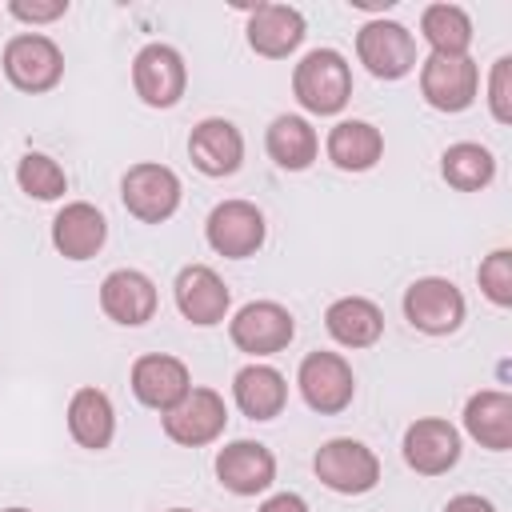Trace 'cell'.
Instances as JSON below:
<instances>
[{
  "instance_id": "obj_12",
  "label": "cell",
  "mask_w": 512,
  "mask_h": 512,
  "mask_svg": "<svg viewBox=\"0 0 512 512\" xmlns=\"http://www.w3.org/2000/svg\"><path fill=\"white\" fill-rule=\"evenodd\" d=\"M292 336H296V320H292V312H288L284 304H276V300H252V304H244V308L228 320V340H232L240 352L256 356V360L284 352V348L292 344Z\"/></svg>"
},
{
  "instance_id": "obj_18",
  "label": "cell",
  "mask_w": 512,
  "mask_h": 512,
  "mask_svg": "<svg viewBox=\"0 0 512 512\" xmlns=\"http://www.w3.org/2000/svg\"><path fill=\"white\" fill-rule=\"evenodd\" d=\"M244 36H248V48H252L256 56H264V60H288V56L304 44L308 20H304V12L292 8V4H256V8L248 12Z\"/></svg>"
},
{
  "instance_id": "obj_17",
  "label": "cell",
  "mask_w": 512,
  "mask_h": 512,
  "mask_svg": "<svg viewBox=\"0 0 512 512\" xmlns=\"http://www.w3.org/2000/svg\"><path fill=\"white\" fill-rule=\"evenodd\" d=\"M216 480L232 496H260L276 484V456L260 440H232L216 452Z\"/></svg>"
},
{
  "instance_id": "obj_33",
  "label": "cell",
  "mask_w": 512,
  "mask_h": 512,
  "mask_svg": "<svg viewBox=\"0 0 512 512\" xmlns=\"http://www.w3.org/2000/svg\"><path fill=\"white\" fill-rule=\"evenodd\" d=\"M256 512H308V504H304V496H296V492H276V496H268Z\"/></svg>"
},
{
  "instance_id": "obj_15",
  "label": "cell",
  "mask_w": 512,
  "mask_h": 512,
  "mask_svg": "<svg viewBox=\"0 0 512 512\" xmlns=\"http://www.w3.org/2000/svg\"><path fill=\"white\" fill-rule=\"evenodd\" d=\"M160 292L140 268H112L100 280V312L120 328H140L156 316Z\"/></svg>"
},
{
  "instance_id": "obj_23",
  "label": "cell",
  "mask_w": 512,
  "mask_h": 512,
  "mask_svg": "<svg viewBox=\"0 0 512 512\" xmlns=\"http://www.w3.org/2000/svg\"><path fill=\"white\" fill-rule=\"evenodd\" d=\"M324 328L340 348H372L384 336V312L368 296H340L328 304Z\"/></svg>"
},
{
  "instance_id": "obj_19",
  "label": "cell",
  "mask_w": 512,
  "mask_h": 512,
  "mask_svg": "<svg viewBox=\"0 0 512 512\" xmlns=\"http://www.w3.org/2000/svg\"><path fill=\"white\" fill-rule=\"evenodd\" d=\"M188 160L196 172L212 176V180H224L232 172H240L244 164V136L232 120L224 116H208L192 128L188 136Z\"/></svg>"
},
{
  "instance_id": "obj_11",
  "label": "cell",
  "mask_w": 512,
  "mask_h": 512,
  "mask_svg": "<svg viewBox=\"0 0 512 512\" xmlns=\"http://www.w3.org/2000/svg\"><path fill=\"white\" fill-rule=\"evenodd\" d=\"M164 436L180 448H204L212 440H220L224 424H228V404L216 388H188V396L180 404H172L168 412H160Z\"/></svg>"
},
{
  "instance_id": "obj_35",
  "label": "cell",
  "mask_w": 512,
  "mask_h": 512,
  "mask_svg": "<svg viewBox=\"0 0 512 512\" xmlns=\"http://www.w3.org/2000/svg\"><path fill=\"white\" fill-rule=\"evenodd\" d=\"M4 512H32V508H4Z\"/></svg>"
},
{
  "instance_id": "obj_21",
  "label": "cell",
  "mask_w": 512,
  "mask_h": 512,
  "mask_svg": "<svg viewBox=\"0 0 512 512\" xmlns=\"http://www.w3.org/2000/svg\"><path fill=\"white\" fill-rule=\"evenodd\" d=\"M232 400L248 420H276L288 404V380L280 368L252 360L232 376Z\"/></svg>"
},
{
  "instance_id": "obj_2",
  "label": "cell",
  "mask_w": 512,
  "mask_h": 512,
  "mask_svg": "<svg viewBox=\"0 0 512 512\" xmlns=\"http://www.w3.org/2000/svg\"><path fill=\"white\" fill-rule=\"evenodd\" d=\"M312 472L316 480L336 492V496H364L380 484V460L364 440L352 436H332L316 448L312 456Z\"/></svg>"
},
{
  "instance_id": "obj_3",
  "label": "cell",
  "mask_w": 512,
  "mask_h": 512,
  "mask_svg": "<svg viewBox=\"0 0 512 512\" xmlns=\"http://www.w3.org/2000/svg\"><path fill=\"white\" fill-rule=\"evenodd\" d=\"M0 68H4V76H8V84L16 92L40 96V92H52L60 84V76H64V52L44 32H16L4 44Z\"/></svg>"
},
{
  "instance_id": "obj_29",
  "label": "cell",
  "mask_w": 512,
  "mask_h": 512,
  "mask_svg": "<svg viewBox=\"0 0 512 512\" xmlns=\"http://www.w3.org/2000/svg\"><path fill=\"white\" fill-rule=\"evenodd\" d=\"M16 184H20L24 196L44 200V204L60 200L68 192V176H64V168L48 152H24L20 164H16Z\"/></svg>"
},
{
  "instance_id": "obj_31",
  "label": "cell",
  "mask_w": 512,
  "mask_h": 512,
  "mask_svg": "<svg viewBox=\"0 0 512 512\" xmlns=\"http://www.w3.org/2000/svg\"><path fill=\"white\" fill-rule=\"evenodd\" d=\"M488 112L496 124H512V56H500L488 72Z\"/></svg>"
},
{
  "instance_id": "obj_27",
  "label": "cell",
  "mask_w": 512,
  "mask_h": 512,
  "mask_svg": "<svg viewBox=\"0 0 512 512\" xmlns=\"http://www.w3.org/2000/svg\"><path fill=\"white\" fill-rule=\"evenodd\" d=\"M420 36L432 48V56H468L472 48V16L460 4H428L420 12Z\"/></svg>"
},
{
  "instance_id": "obj_4",
  "label": "cell",
  "mask_w": 512,
  "mask_h": 512,
  "mask_svg": "<svg viewBox=\"0 0 512 512\" xmlns=\"http://www.w3.org/2000/svg\"><path fill=\"white\" fill-rule=\"evenodd\" d=\"M404 320L424 332V336H452L464 316H468V300L464 292L448 280V276H420L404 288Z\"/></svg>"
},
{
  "instance_id": "obj_16",
  "label": "cell",
  "mask_w": 512,
  "mask_h": 512,
  "mask_svg": "<svg viewBox=\"0 0 512 512\" xmlns=\"http://www.w3.org/2000/svg\"><path fill=\"white\" fill-rule=\"evenodd\" d=\"M172 292H176L180 316H184L188 324H196V328L220 324V320L228 316V308H232V288H228V284L220 280V272L208 268V264H184V268L176 272Z\"/></svg>"
},
{
  "instance_id": "obj_9",
  "label": "cell",
  "mask_w": 512,
  "mask_h": 512,
  "mask_svg": "<svg viewBox=\"0 0 512 512\" xmlns=\"http://www.w3.org/2000/svg\"><path fill=\"white\" fill-rule=\"evenodd\" d=\"M356 60L376 80H404L416 68V36L400 20L376 16L356 32Z\"/></svg>"
},
{
  "instance_id": "obj_8",
  "label": "cell",
  "mask_w": 512,
  "mask_h": 512,
  "mask_svg": "<svg viewBox=\"0 0 512 512\" xmlns=\"http://www.w3.org/2000/svg\"><path fill=\"white\" fill-rule=\"evenodd\" d=\"M296 388L304 396V404L320 416H340L352 396H356V376H352V364L340 356V352H308L296 368Z\"/></svg>"
},
{
  "instance_id": "obj_7",
  "label": "cell",
  "mask_w": 512,
  "mask_h": 512,
  "mask_svg": "<svg viewBox=\"0 0 512 512\" xmlns=\"http://www.w3.org/2000/svg\"><path fill=\"white\" fill-rule=\"evenodd\" d=\"M204 240L224 260H248L268 240L264 212L252 200H220L204 220Z\"/></svg>"
},
{
  "instance_id": "obj_14",
  "label": "cell",
  "mask_w": 512,
  "mask_h": 512,
  "mask_svg": "<svg viewBox=\"0 0 512 512\" xmlns=\"http://www.w3.org/2000/svg\"><path fill=\"white\" fill-rule=\"evenodd\" d=\"M128 388L132 396L152 408V412H168L172 404H180L192 388V372L180 356H168V352H148V356H136L132 360V372H128Z\"/></svg>"
},
{
  "instance_id": "obj_36",
  "label": "cell",
  "mask_w": 512,
  "mask_h": 512,
  "mask_svg": "<svg viewBox=\"0 0 512 512\" xmlns=\"http://www.w3.org/2000/svg\"><path fill=\"white\" fill-rule=\"evenodd\" d=\"M168 512H192V508H168Z\"/></svg>"
},
{
  "instance_id": "obj_28",
  "label": "cell",
  "mask_w": 512,
  "mask_h": 512,
  "mask_svg": "<svg viewBox=\"0 0 512 512\" xmlns=\"http://www.w3.org/2000/svg\"><path fill=\"white\" fill-rule=\"evenodd\" d=\"M440 176L456 192H480V188H488L496 180V156L476 140L448 144L444 156H440Z\"/></svg>"
},
{
  "instance_id": "obj_6",
  "label": "cell",
  "mask_w": 512,
  "mask_h": 512,
  "mask_svg": "<svg viewBox=\"0 0 512 512\" xmlns=\"http://www.w3.org/2000/svg\"><path fill=\"white\" fill-rule=\"evenodd\" d=\"M420 96L436 112H468L480 96V64L472 56H424L420 60Z\"/></svg>"
},
{
  "instance_id": "obj_20",
  "label": "cell",
  "mask_w": 512,
  "mask_h": 512,
  "mask_svg": "<svg viewBox=\"0 0 512 512\" xmlns=\"http://www.w3.org/2000/svg\"><path fill=\"white\" fill-rule=\"evenodd\" d=\"M108 240V220L96 204L88 200H72L52 216V248L64 260H92Z\"/></svg>"
},
{
  "instance_id": "obj_13",
  "label": "cell",
  "mask_w": 512,
  "mask_h": 512,
  "mask_svg": "<svg viewBox=\"0 0 512 512\" xmlns=\"http://www.w3.org/2000/svg\"><path fill=\"white\" fill-rule=\"evenodd\" d=\"M400 452H404V464L416 476H444L460 464V452H464L460 428L444 416H420L404 428Z\"/></svg>"
},
{
  "instance_id": "obj_25",
  "label": "cell",
  "mask_w": 512,
  "mask_h": 512,
  "mask_svg": "<svg viewBox=\"0 0 512 512\" xmlns=\"http://www.w3.org/2000/svg\"><path fill=\"white\" fill-rule=\"evenodd\" d=\"M324 152L340 172H372L384 156V132L368 120H340L328 128Z\"/></svg>"
},
{
  "instance_id": "obj_32",
  "label": "cell",
  "mask_w": 512,
  "mask_h": 512,
  "mask_svg": "<svg viewBox=\"0 0 512 512\" xmlns=\"http://www.w3.org/2000/svg\"><path fill=\"white\" fill-rule=\"evenodd\" d=\"M8 16L20 24H52L68 16V0H8Z\"/></svg>"
},
{
  "instance_id": "obj_5",
  "label": "cell",
  "mask_w": 512,
  "mask_h": 512,
  "mask_svg": "<svg viewBox=\"0 0 512 512\" xmlns=\"http://www.w3.org/2000/svg\"><path fill=\"white\" fill-rule=\"evenodd\" d=\"M180 176L168 168V164H156V160H140L124 172L120 180V200L128 208V216H136L140 224H164L176 216L180 208Z\"/></svg>"
},
{
  "instance_id": "obj_10",
  "label": "cell",
  "mask_w": 512,
  "mask_h": 512,
  "mask_svg": "<svg viewBox=\"0 0 512 512\" xmlns=\"http://www.w3.org/2000/svg\"><path fill=\"white\" fill-rule=\"evenodd\" d=\"M132 88L148 108H176L184 100V88H188L184 56L164 40L144 44L132 60Z\"/></svg>"
},
{
  "instance_id": "obj_30",
  "label": "cell",
  "mask_w": 512,
  "mask_h": 512,
  "mask_svg": "<svg viewBox=\"0 0 512 512\" xmlns=\"http://www.w3.org/2000/svg\"><path fill=\"white\" fill-rule=\"evenodd\" d=\"M476 284L496 308H512V252L492 248L476 268Z\"/></svg>"
},
{
  "instance_id": "obj_26",
  "label": "cell",
  "mask_w": 512,
  "mask_h": 512,
  "mask_svg": "<svg viewBox=\"0 0 512 512\" xmlns=\"http://www.w3.org/2000/svg\"><path fill=\"white\" fill-rule=\"evenodd\" d=\"M264 148H268V156H272L276 168H284V172H304V168H312L316 156H320V136H316V128H312L304 116L280 112V116L268 124V132H264Z\"/></svg>"
},
{
  "instance_id": "obj_34",
  "label": "cell",
  "mask_w": 512,
  "mask_h": 512,
  "mask_svg": "<svg viewBox=\"0 0 512 512\" xmlns=\"http://www.w3.org/2000/svg\"><path fill=\"white\" fill-rule=\"evenodd\" d=\"M444 512H496V504L484 500V496H476V492H460V496H452L444 504Z\"/></svg>"
},
{
  "instance_id": "obj_24",
  "label": "cell",
  "mask_w": 512,
  "mask_h": 512,
  "mask_svg": "<svg viewBox=\"0 0 512 512\" xmlns=\"http://www.w3.org/2000/svg\"><path fill=\"white\" fill-rule=\"evenodd\" d=\"M68 432L88 452H104L112 444V436H116V408H112L104 388L84 384V388L72 392V400H68Z\"/></svg>"
},
{
  "instance_id": "obj_1",
  "label": "cell",
  "mask_w": 512,
  "mask_h": 512,
  "mask_svg": "<svg viewBox=\"0 0 512 512\" xmlns=\"http://www.w3.org/2000/svg\"><path fill=\"white\" fill-rule=\"evenodd\" d=\"M292 96L312 116H336L352 100V68L336 48H312L292 68Z\"/></svg>"
},
{
  "instance_id": "obj_22",
  "label": "cell",
  "mask_w": 512,
  "mask_h": 512,
  "mask_svg": "<svg viewBox=\"0 0 512 512\" xmlns=\"http://www.w3.org/2000/svg\"><path fill=\"white\" fill-rule=\"evenodd\" d=\"M464 432L488 452H508L512 448V396L504 388L472 392L464 404Z\"/></svg>"
}]
</instances>
